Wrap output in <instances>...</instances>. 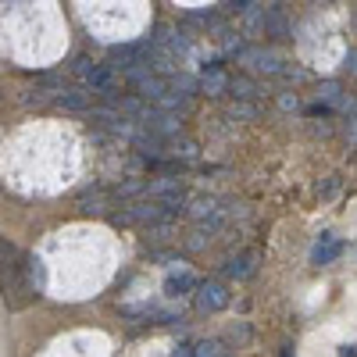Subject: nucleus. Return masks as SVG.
Here are the masks:
<instances>
[{"label":"nucleus","mask_w":357,"mask_h":357,"mask_svg":"<svg viewBox=\"0 0 357 357\" xmlns=\"http://www.w3.org/2000/svg\"><path fill=\"white\" fill-rule=\"evenodd\" d=\"M82 86L89 89V93H100L104 100H114L118 97V72H111L107 65H97L93 72L82 79Z\"/></svg>","instance_id":"39448f33"},{"label":"nucleus","mask_w":357,"mask_h":357,"mask_svg":"<svg viewBox=\"0 0 357 357\" xmlns=\"http://www.w3.org/2000/svg\"><path fill=\"white\" fill-rule=\"evenodd\" d=\"M172 36H175V29H172L168 22H158V25L151 29V36H146V40H151V47H165V50H168Z\"/></svg>","instance_id":"6ab92c4d"},{"label":"nucleus","mask_w":357,"mask_h":357,"mask_svg":"<svg viewBox=\"0 0 357 357\" xmlns=\"http://www.w3.org/2000/svg\"><path fill=\"white\" fill-rule=\"evenodd\" d=\"M279 79H282V82H307V79H311V72H307V68H293V65H282Z\"/></svg>","instance_id":"412c9836"},{"label":"nucleus","mask_w":357,"mask_h":357,"mask_svg":"<svg viewBox=\"0 0 357 357\" xmlns=\"http://www.w3.org/2000/svg\"><path fill=\"white\" fill-rule=\"evenodd\" d=\"M340 254H343V243L333 240V236L325 232L321 240H318V247H314V254H311V261H314V264H329V261H336Z\"/></svg>","instance_id":"9b49d317"},{"label":"nucleus","mask_w":357,"mask_h":357,"mask_svg":"<svg viewBox=\"0 0 357 357\" xmlns=\"http://www.w3.org/2000/svg\"><path fill=\"white\" fill-rule=\"evenodd\" d=\"M139 193H146V183H143V178H126V183H118V186L111 190V197H118V200L139 197Z\"/></svg>","instance_id":"f3484780"},{"label":"nucleus","mask_w":357,"mask_h":357,"mask_svg":"<svg viewBox=\"0 0 357 357\" xmlns=\"http://www.w3.org/2000/svg\"><path fill=\"white\" fill-rule=\"evenodd\" d=\"M193 289H197V279L190 272V264L172 261L168 264V279H165V293L168 296H183V293H193Z\"/></svg>","instance_id":"423d86ee"},{"label":"nucleus","mask_w":357,"mask_h":357,"mask_svg":"<svg viewBox=\"0 0 357 357\" xmlns=\"http://www.w3.org/2000/svg\"><path fill=\"white\" fill-rule=\"evenodd\" d=\"M264 0H229V11H236V15H247V11H254V8H261Z\"/></svg>","instance_id":"b1692460"},{"label":"nucleus","mask_w":357,"mask_h":357,"mask_svg":"<svg viewBox=\"0 0 357 357\" xmlns=\"http://www.w3.org/2000/svg\"><path fill=\"white\" fill-rule=\"evenodd\" d=\"M229 97H236V100H254V97H261V86H257L250 75H229Z\"/></svg>","instance_id":"9d476101"},{"label":"nucleus","mask_w":357,"mask_h":357,"mask_svg":"<svg viewBox=\"0 0 357 357\" xmlns=\"http://www.w3.org/2000/svg\"><path fill=\"white\" fill-rule=\"evenodd\" d=\"M257 114H261V107L257 104H247V100H236L229 107V118H257Z\"/></svg>","instance_id":"aec40b11"},{"label":"nucleus","mask_w":357,"mask_h":357,"mask_svg":"<svg viewBox=\"0 0 357 357\" xmlns=\"http://www.w3.org/2000/svg\"><path fill=\"white\" fill-rule=\"evenodd\" d=\"M22 268H25V282H29V289H33V293L40 296V293H43V282H47L40 257H22Z\"/></svg>","instance_id":"f8f14e48"},{"label":"nucleus","mask_w":357,"mask_h":357,"mask_svg":"<svg viewBox=\"0 0 357 357\" xmlns=\"http://www.w3.org/2000/svg\"><path fill=\"white\" fill-rule=\"evenodd\" d=\"M261 33L264 36H272L275 43H282V40H289V18H286V8L282 4H268V8H261Z\"/></svg>","instance_id":"7ed1b4c3"},{"label":"nucleus","mask_w":357,"mask_h":357,"mask_svg":"<svg viewBox=\"0 0 357 357\" xmlns=\"http://www.w3.org/2000/svg\"><path fill=\"white\" fill-rule=\"evenodd\" d=\"M282 357H293V347H286V350H282Z\"/></svg>","instance_id":"7c9ffc66"},{"label":"nucleus","mask_w":357,"mask_h":357,"mask_svg":"<svg viewBox=\"0 0 357 357\" xmlns=\"http://www.w3.org/2000/svg\"><path fill=\"white\" fill-rule=\"evenodd\" d=\"M54 104L61 107V111H68V114H86L89 107H93V93H89L86 86L82 89H57Z\"/></svg>","instance_id":"0eeeda50"},{"label":"nucleus","mask_w":357,"mask_h":357,"mask_svg":"<svg viewBox=\"0 0 357 357\" xmlns=\"http://www.w3.org/2000/svg\"><path fill=\"white\" fill-rule=\"evenodd\" d=\"M222 272H225V279H250L254 272H257V257L254 254H236V257H229L225 264H222Z\"/></svg>","instance_id":"1a4fd4ad"},{"label":"nucleus","mask_w":357,"mask_h":357,"mask_svg":"<svg viewBox=\"0 0 357 357\" xmlns=\"http://www.w3.org/2000/svg\"><path fill=\"white\" fill-rule=\"evenodd\" d=\"M207 240H211V236H204L200 229H193V232H190V240H186V247H190V250H204Z\"/></svg>","instance_id":"393cba45"},{"label":"nucleus","mask_w":357,"mask_h":357,"mask_svg":"<svg viewBox=\"0 0 357 357\" xmlns=\"http://www.w3.org/2000/svg\"><path fill=\"white\" fill-rule=\"evenodd\" d=\"M168 146H172V154H175L178 161H197V158H200V146H197L193 139L175 136V139H168Z\"/></svg>","instance_id":"2eb2a0df"},{"label":"nucleus","mask_w":357,"mask_h":357,"mask_svg":"<svg viewBox=\"0 0 357 357\" xmlns=\"http://www.w3.org/2000/svg\"><path fill=\"white\" fill-rule=\"evenodd\" d=\"M172 357H193V347H186V343H178V347L172 350Z\"/></svg>","instance_id":"c85d7f7f"},{"label":"nucleus","mask_w":357,"mask_h":357,"mask_svg":"<svg viewBox=\"0 0 357 357\" xmlns=\"http://www.w3.org/2000/svg\"><path fill=\"white\" fill-rule=\"evenodd\" d=\"M236 61L247 65L257 75H279L282 65H286L282 57L275 50H268V47H240V50H236Z\"/></svg>","instance_id":"f257e3e1"},{"label":"nucleus","mask_w":357,"mask_h":357,"mask_svg":"<svg viewBox=\"0 0 357 357\" xmlns=\"http://www.w3.org/2000/svg\"><path fill=\"white\" fill-rule=\"evenodd\" d=\"M329 114H333L329 104H311V107H307V118H329Z\"/></svg>","instance_id":"bb28decb"},{"label":"nucleus","mask_w":357,"mask_h":357,"mask_svg":"<svg viewBox=\"0 0 357 357\" xmlns=\"http://www.w3.org/2000/svg\"><path fill=\"white\" fill-rule=\"evenodd\" d=\"M279 107L282 111H301V100H296V93H279Z\"/></svg>","instance_id":"a878e982"},{"label":"nucleus","mask_w":357,"mask_h":357,"mask_svg":"<svg viewBox=\"0 0 357 357\" xmlns=\"http://www.w3.org/2000/svg\"><path fill=\"white\" fill-rule=\"evenodd\" d=\"M193 293H197V296H193V304H197V311H204V314H215V311H222V307L229 304V286L218 282V279L197 282Z\"/></svg>","instance_id":"f03ea898"},{"label":"nucleus","mask_w":357,"mask_h":357,"mask_svg":"<svg viewBox=\"0 0 357 357\" xmlns=\"http://www.w3.org/2000/svg\"><path fill=\"white\" fill-rule=\"evenodd\" d=\"M197 89H200V93H207V97H229V72L218 61L204 65L200 75H197Z\"/></svg>","instance_id":"20e7f679"},{"label":"nucleus","mask_w":357,"mask_h":357,"mask_svg":"<svg viewBox=\"0 0 357 357\" xmlns=\"http://www.w3.org/2000/svg\"><path fill=\"white\" fill-rule=\"evenodd\" d=\"M93 68H97V65H93V61H89V57H86V54H79V57H75V61H72V72H75L79 79H86V75H89V72H93Z\"/></svg>","instance_id":"5701e85b"},{"label":"nucleus","mask_w":357,"mask_h":357,"mask_svg":"<svg viewBox=\"0 0 357 357\" xmlns=\"http://www.w3.org/2000/svg\"><path fill=\"white\" fill-rule=\"evenodd\" d=\"M186 211H190V215L200 222V218H211V215H218L222 207H218V197H190Z\"/></svg>","instance_id":"ddd939ff"},{"label":"nucleus","mask_w":357,"mask_h":357,"mask_svg":"<svg viewBox=\"0 0 357 357\" xmlns=\"http://www.w3.org/2000/svg\"><path fill=\"white\" fill-rule=\"evenodd\" d=\"M172 236H175L172 218H161V222H154V225H146V240H151V243H168Z\"/></svg>","instance_id":"dca6fc26"},{"label":"nucleus","mask_w":357,"mask_h":357,"mask_svg":"<svg viewBox=\"0 0 357 357\" xmlns=\"http://www.w3.org/2000/svg\"><path fill=\"white\" fill-rule=\"evenodd\" d=\"M343 97H347V93H343V86H340L336 79H325V82H318V104H329V107L336 111V107L343 104Z\"/></svg>","instance_id":"4468645a"},{"label":"nucleus","mask_w":357,"mask_h":357,"mask_svg":"<svg viewBox=\"0 0 357 357\" xmlns=\"http://www.w3.org/2000/svg\"><path fill=\"white\" fill-rule=\"evenodd\" d=\"M193 357H229V350H225L222 340H200L193 347Z\"/></svg>","instance_id":"a211bd4d"},{"label":"nucleus","mask_w":357,"mask_h":357,"mask_svg":"<svg viewBox=\"0 0 357 357\" xmlns=\"http://www.w3.org/2000/svg\"><path fill=\"white\" fill-rule=\"evenodd\" d=\"M340 357H357V343H350V347H343V350H340Z\"/></svg>","instance_id":"c756f323"},{"label":"nucleus","mask_w":357,"mask_h":357,"mask_svg":"<svg viewBox=\"0 0 357 357\" xmlns=\"http://www.w3.org/2000/svg\"><path fill=\"white\" fill-rule=\"evenodd\" d=\"M343 72H350V75H357V50H350V54L343 57Z\"/></svg>","instance_id":"cd10ccee"},{"label":"nucleus","mask_w":357,"mask_h":357,"mask_svg":"<svg viewBox=\"0 0 357 357\" xmlns=\"http://www.w3.org/2000/svg\"><path fill=\"white\" fill-rule=\"evenodd\" d=\"M336 190H340V175H329V178H325V183L318 186V197H321V200H333Z\"/></svg>","instance_id":"4be33fe9"},{"label":"nucleus","mask_w":357,"mask_h":357,"mask_svg":"<svg viewBox=\"0 0 357 357\" xmlns=\"http://www.w3.org/2000/svg\"><path fill=\"white\" fill-rule=\"evenodd\" d=\"M107 207H111V193L100 186H89L79 193V211H86V215H104Z\"/></svg>","instance_id":"6e6552de"}]
</instances>
